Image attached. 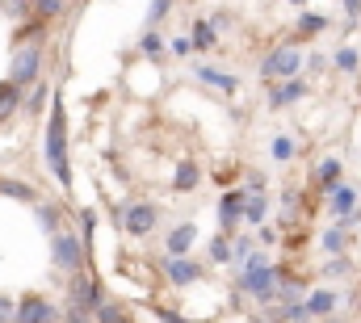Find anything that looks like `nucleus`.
<instances>
[{"instance_id": "36", "label": "nucleus", "mask_w": 361, "mask_h": 323, "mask_svg": "<svg viewBox=\"0 0 361 323\" xmlns=\"http://www.w3.org/2000/svg\"><path fill=\"white\" fill-rule=\"evenodd\" d=\"M156 315H160L164 323H193V319H180V315H173V311H156Z\"/></svg>"}, {"instance_id": "7", "label": "nucleus", "mask_w": 361, "mask_h": 323, "mask_svg": "<svg viewBox=\"0 0 361 323\" xmlns=\"http://www.w3.org/2000/svg\"><path fill=\"white\" fill-rule=\"evenodd\" d=\"M298 63H302V55H298L294 47H277L269 59L261 63V72H265V80H294Z\"/></svg>"}, {"instance_id": "10", "label": "nucleus", "mask_w": 361, "mask_h": 323, "mask_svg": "<svg viewBox=\"0 0 361 323\" xmlns=\"http://www.w3.org/2000/svg\"><path fill=\"white\" fill-rule=\"evenodd\" d=\"M164 273H169V281H173V286H189V281H197V277H202V264H193L189 256H177V260H169V264H164Z\"/></svg>"}, {"instance_id": "39", "label": "nucleus", "mask_w": 361, "mask_h": 323, "mask_svg": "<svg viewBox=\"0 0 361 323\" xmlns=\"http://www.w3.org/2000/svg\"><path fill=\"white\" fill-rule=\"evenodd\" d=\"M294 4H298V0H294Z\"/></svg>"}, {"instance_id": "37", "label": "nucleus", "mask_w": 361, "mask_h": 323, "mask_svg": "<svg viewBox=\"0 0 361 323\" xmlns=\"http://www.w3.org/2000/svg\"><path fill=\"white\" fill-rule=\"evenodd\" d=\"M173 51H177V55H189L193 47H189V38H177V42H173Z\"/></svg>"}, {"instance_id": "13", "label": "nucleus", "mask_w": 361, "mask_h": 323, "mask_svg": "<svg viewBox=\"0 0 361 323\" xmlns=\"http://www.w3.org/2000/svg\"><path fill=\"white\" fill-rule=\"evenodd\" d=\"M307 92V80H290V84H273V92H269V101L273 105H290V101H298Z\"/></svg>"}, {"instance_id": "26", "label": "nucleus", "mask_w": 361, "mask_h": 323, "mask_svg": "<svg viewBox=\"0 0 361 323\" xmlns=\"http://www.w3.org/2000/svg\"><path fill=\"white\" fill-rule=\"evenodd\" d=\"M38 223L55 236V231H59V206H38Z\"/></svg>"}, {"instance_id": "12", "label": "nucleus", "mask_w": 361, "mask_h": 323, "mask_svg": "<svg viewBox=\"0 0 361 323\" xmlns=\"http://www.w3.org/2000/svg\"><path fill=\"white\" fill-rule=\"evenodd\" d=\"M336 303H341V298H336L332 290H315V294H307L302 311H307V315H332V311H336Z\"/></svg>"}, {"instance_id": "35", "label": "nucleus", "mask_w": 361, "mask_h": 323, "mask_svg": "<svg viewBox=\"0 0 361 323\" xmlns=\"http://www.w3.org/2000/svg\"><path fill=\"white\" fill-rule=\"evenodd\" d=\"M42 101H47V88H42V84H38V88H34V92H30V109H42Z\"/></svg>"}, {"instance_id": "18", "label": "nucleus", "mask_w": 361, "mask_h": 323, "mask_svg": "<svg viewBox=\"0 0 361 323\" xmlns=\"http://www.w3.org/2000/svg\"><path fill=\"white\" fill-rule=\"evenodd\" d=\"M189 47H193V51H210V47H214V25H210V21H197Z\"/></svg>"}, {"instance_id": "9", "label": "nucleus", "mask_w": 361, "mask_h": 323, "mask_svg": "<svg viewBox=\"0 0 361 323\" xmlns=\"http://www.w3.org/2000/svg\"><path fill=\"white\" fill-rule=\"evenodd\" d=\"M68 290H72V311H85V315H92V311L101 307L97 281H92V277H85V273H76V281H72Z\"/></svg>"}, {"instance_id": "30", "label": "nucleus", "mask_w": 361, "mask_h": 323, "mask_svg": "<svg viewBox=\"0 0 361 323\" xmlns=\"http://www.w3.org/2000/svg\"><path fill=\"white\" fill-rule=\"evenodd\" d=\"M63 4H68V0H34V13H38V17H55Z\"/></svg>"}, {"instance_id": "24", "label": "nucleus", "mask_w": 361, "mask_h": 323, "mask_svg": "<svg viewBox=\"0 0 361 323\" xmlns=\"http://www.w3.org/2000/svg\"><path fill=\"white\" fill-rule=\"evenodd\" d=\"M97 323H130V319H126V311H122V307L101 303V307H97Z\"/></svg>"}, {"instance_id": "38", "label": "nucleus", "mask_w": 361, "mask_h": 323, "mask_svg": "<svg viewBox=\"0 0 361 323\" xmlns=\"http://www.w3.org/2000/svg\"><path fill=\"white\" fill-rule=\"evenodd\" d=\"M345 8H349V17H357V13H361V0H345Z\"/></svg>"}, {"instance_id": "23", "label": "nucleus", "mask_w": 361, "mask_h": 323, "mask_svg": "<svg viewBox=\"0 0 361 323\" xmlns=\"http://www.w3.org/2000/svg\"><path fill=\"white\" fill-rule=\"evenodd\" d=\"M0 13H8V17H30L34 13V0H0Z\"/></svg>"}, {"instance_id": "1", "label": "nucleus", "mask_w": 361, "mask_h": 323, "mask_svg": "<svg viewBox=\"0 0 361 323\" xmlns=\"http://www.w3.org/2000/svg\"><path fill=\"white\" fill-rule=\"evenodd\" d=\"M42 156H47V168L55 172V181L68 189V185H72V164H68V114H63V101H59V97H55V105H51Z\"/></svg>"}, {"instance_id": "21", "label": "nucleus", "mask_w": 361, "mask_h": 323, "mask_svg": "<svg viewBox=\"0 0 361 323\" xmlns=\"http://www.w3.org/2000/svg\"><path fill=\"white\" fill-rule=\"evenodd\" d=\"M173 185H177L180 193H185V189H193V185H197V164H193V160L180 164V168H177V181H173Z\"/></svg>"}, {"instance_id": "15", "label": "nucleus", "mask_w": 361, "mask_h": 323, "mask_svg": "<svg viewBox=\"0 0 361 323\" xmlns=\"http://www.w3.org/2000/svg\"><path fill=\"white\" fill-rule=\"evenodd\" d=\"M197 80L214 84V88H223V92H240V80H235V76H227V72H214V68H197Z\"/></svg>"}, {"instance_id": "27", "label": "nucleus", "mask_w": 361, "mask_h": 323, "mask_svg": "<svg viewBox=\"0 0 361 323\" xmlns=\"http://www.w3.org/2000/svg\"><path fill=\"white\" fill-rule=\"evenodd\" d=\"M0 193H8V197H17V202H34V189H25V185H17V181H0Z\"/></svg>"}, {"instance_id": "28", "label": "nucleus", "mask_w": 361, "mask_h": 323, "mask_svg": "<svg viewBox=\"0 0 361 323\" xmlns=\"http://www.w3.org/2000/svg\"><path fill=\"white\" fill-rule=\"evenodd\" d=\"M324 25H328V17H319V13H302V17H298V30H302V34L324 30Z\"/></svg>"}, {"instance_id": "14", "label": "nucleus", "mask_w": 361, "mask_h": 323, "mask_svg": "<svg viewBox=\"0 0 361 323\" xmlns=\"http://www.w3.org/2000/svg\"><path fill=\"white\" fill-rule=\"evenodd\" d=\"M240 210H244V189H231V193L223 197V206H219V214H223V227H231V223L240 219Z\"/></svg>"}, {"instance_id": "29", "label": "nucleus", "mask_w": 361, "mask_h": 323, "mask_svg": "<svg viewBox=\"0 0 361 323\" xmlns=\"http://www.w3.org/2000/svg\"><path fill=\"white\" fill-rule=\"evenodd\" d=\"M139 47H143V55H152V59H156V55H160V51H164V42H160V34H156V30H147V34H143V42H139Z\"/></svg>"}, {"instance_id": "2", "label": "nucleus", "mask_w": 361, "mask_h": 323, "mask_svg": "<svg viewBox=\"0 0 361 323\" xmlns=\"http://www.w3.org/2000/svg\"><path fill=\"white\" fill-rule=\"evenodd\" d=\"M38 72H42V47H38V42H21V47L13 51L8 84H13V88H30V84H38Z\"/></svg>"}, {"instance_id": "33", "label": "nucleus", "mask_w": 361, "mask_h": 323, "mask_svg": "<svg viewBox=\"0 0 361 323\" xmlns=\"http://www.w3.org/2000/svg\"><path fill=\"white\" fill-rule=\"evenodd\" d=\"M164 13H169V0H156V4H152V13H147V21H152V25H156V21H160V17H164Z\"/></svg>"}, {"instance_id": "20", "label": "nucleus", "mask_w": 361, "mask_h": 323, "mask_svg": "<svg viewBox=\"0 0 361 323\" xmlns=\"http://www.w3.org/2000/svg\"><path fill=\"white\" fill-rule=\"evenodd\" d=\"M240 219H248V223H261V219H265V197H261V193H252V197L244 193V210H240Z\"/></svg>"}, {"instance_id": "16", "label": "nucleus", "mask_w": 361, "mask_h": 323, "mask_svg": "<svg viewBox=\"0 0 361 323\" xmlns=\"http://www.w3.org/2000/svg\"><path fill=\"white\" fill-rule=\"evenodd\" d=\"M315 176H319V189H336L341 185V160H319V168H315Z\"/></svg>"}, {"instance_id": "5", "label": "nucleus", "mask_w": 361, "mask_h": 323, "mask_svg": "<svg viewBox=\"0 0 361 323\" xmlns=\"http://www.w3.org/2000/svg\"><path fill=\"white\" fill-rule=\"evenodd\" d=\"M240 290L265 303V298H273V294H277V273H273L269 264H257V269H244V273H240Z\"/></svg>"}, {"instance_id": "6", "label": "nucleus", "mask_w": 361, "mask_h": 323, "mask_svg": "<svg viewBox=\"0 0 361 323\" xmlns=\"http://www.w3.org/2000/svg\"><path fill=\"white\" fill-rule=\"evenodd\" d=\"M156 223H160V210L152 206V202H135V206H126V214H122V227L130 231V236H152L156 231Z\"/></svg>"}, {"instance_id": "11", "label": "nucleus", "mask_w": 361, "mask_h": 323, "mask_svg": "<svg viewBox=\"0 0 361 323\" xmlns=\"http://www.w3.org/2000/svg\"><path fill=\"white\" fill-rule=\"evenodd\" d=\"M193 240H197V227H193V223H180L177 231L169 236V243H164V248H169V256L177 260V256H189V248H193Z\"/></svg>"}, {"instance_id": "25", "label": "nucleus", "mask_w": 361, "mask_h": 323, "mask_svg": "<svg viewBox=\"0 0 361 323\" xmlns=\"http://www.w3.org/2000/svg\"><path fill=\"white\" fill-rule=\"evenodd\" d=\"M345 243H349L345 227H332V231H324V252H345Z\"/></svg>"}, {"instance_id": "32", "label": "nucleus", "mask_w": 361, "mask_h": 323, "mask_svg": "<svg viewBox=\"0 0 361 323\" xmlns=\"http://www.w3.org/2000/svg\"><path fill=\"white\" fill-rule=\"evenodd\" d=\"M13 315H17V303L0 294V323H13Z\"/></svg>"}, {"instance_id": "31", "label": "nucleus", "mask_w": 361, "mask_h": 323, "mask_svg": "<svg viewBox=\"0 0 361 323\" xmlns=\"http://www.w3.org/2000/svg\"><path fill=\"white\" fill-rule=\"evenodd\" d=\"M336 68H345V72H353V68H357V51H353V47H345V51H336Z\"/></svg>"}, {"instance_id": "4", "label": "nucleus", "mask_w": 361, "mask_h": 323, "mask_svg": "<svg viewBox=\"0 0 361 323\" xmlns=\"http://www.w3.org/2000/svg\"><path fill=\"white\" fill-rule=\"evenodd\" d=\"M13 323H59V307L47 303L42 294H25V298H17Z\"/></svg>"}, {"instance_id": "19", "label": "nucleus", "mask_w": 361, "mask_h": 323, "mask_svg": "<svg viewBox=\"0 0 361 323\" xmlns=\"http://www.w3.org/2000/svg\"><path fill=\"white\" fill-rule=\"evenodd\" d=\"M17 105H21V88H13V84L4 80V84H0V122H4Z\"/></svg>"}, {"instance_id": "34", "label": "nucleus", "mask_w": 361, "mask_h": 323, "mask_svg": "<svg viewBox=\"0 0 361 323\" xmlns=\"http://www.w3.org/2000/svg\"><path fill=\"white\" fill-rule=\"evenodd\" d=\"M59 323H97V319H92V315H85V311H68Z\"/></svg>"}, {"instance_id": "22", "label": "nucleus", "mask_w": 361, "mask_h": 323, "mask_svg": "<svg viewBox=\"0 0 361 323\" xmlns=\"http://www.w3.org/2000/svg\"><path fill=\"white\" fill-rule=\"evenodd\" d=\"M210 260H214V264H227V260H231V240H227V236H214V240H210Z\"/></svg>"}, {"instance_id": "17", "label": "nucleus", "mask_w": 361, "mask_h": 323, "mask_svg": "<svg viewBox=\"0 0 361 323\" xmlns=\"http://www.w3.org/2000/svg\"><path fill=\"white\" fill-rule=\"evenodd\" d=\"M294 152H298V147H294V139H290V135H273V143H269V156H273L277 164L294 160Z\"/></svg>"}, {"instance_id": "8", "label": "nucleus", "mask_w": 361, "mask_h": 323, "mask_svg": "<svg viewBox=\"0 0 361 323\" xmlns=\"http://www.w3.org/2000/svg\"><path fill=\"white\" fill-rule=\"evenodd\" d=\"M332 214L341 219L336 227H353L357 223V189L353 185H336L332 189Z\"/></svg>"}, {"instance_id": "3", "label": "nucleus", "mask_w": 361, "mask_h": 323, "mask_svg": "<svg viewBox=\"0 0 361 323\" xmlns=\"http://www.w3.org/2000/svg\"><path fill=\"white\" fill-rule=\"evenodd\" d=\"M51 256H55V264H59V269L80 273V260H85L80 236H72V231H55V236H51Z\"/></svg>"}]
</instances>
